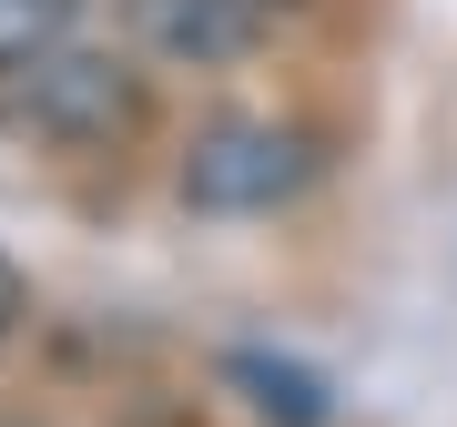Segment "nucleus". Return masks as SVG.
<instances>
[{
    "label": "nucleus",
    "instance_id": "7ed1b4c3",
    "mask_svg": "<svg viewBox=\"0 0 457 427\" xmlns=\"http://www.w3.org/2000/svg\"><path fill=\"white\" fill-rule=\"evenodd\" d=\"M132 31H143V51H163V62H245V51L264 41V11H245V0H132Z\"/></svg>",
    "mask_w": 457,
    "mask_h": 427
},
{
    "label": "nucleus",
    "instance_id": "423d86ee",
    "mask_svg": "<svg viewBox=\"0 0 457 427\" xmlns=\"http://www.w3.org/2000/svg\"><path fill=\"white\" fill-rule=\"evenodd\" d=\"M21 306H31V285H21V264H11V255H0V336H11V326H21Z\"/></svg>",
    "mask_w": 457,
    "mask_h": 427
},
{
    "label": "nucleus",
    "instance_id": "20e7f679",
    "mask_svg": "<svg viewBox=\"0 0 457 427\" xmlns=\"http://www.w3.org/2000/svg\"><path fill=\"white\" fill-rule=\"evenodd\" d=\"M71 31H82V0H0V71L62 51Z\"/></svg>",
    "mask_w": 457,
    "mask_h": 427
},
{
    "label": "nucleus",
    "instance_id": "39448f33",
    "mask_svg": "<svg viewBox=\"0 0 457 427\" xmlns=\"http://www.w3.org/2000/svg\"><path fill=\"white\" fill-rule=\"evenodd\" d=\"M234 377L254 387V407H264V417H285V427H326V387H315L305 366H275V356H234Z\"/></svg>",
    "mask_w": 457,
    "mask_h": 427
},
{
    "label": "nucleus",
    "instance_id": "f257e3e1",
    "mask_svg": "<svg viewBox=\"0 0 457 427\" xmlns=\"http://www.w3.org/2000/svg\"><path fill=\"white\" fill-rule=\"evenodd\" d=\"M143 122V71L122 51H92V41H62L41 62L0 71V132L21 143H51V153H102Z\"/></svg>",
    "mask_w": 457,
    "mask_h": 427
},
{
    "label": "nucleus",
    "instance_id": "0eeeda50",
    "mask_svg": "<svg viewBox=\"0 0 457 427\" xmlns=\"http://www.w3.org/2000/svg\"><path fill=\"white\" fill-rule=\"evenodd\" d=\"M245 11H264V21H275V11H295V0H245Z\"/></svg>",
    "mask_w": 457,
    "mask_h": 427
},
{
    "label": "nucleus",
    "instance_id": "f03ea898",
    "mask_svg": "<svg viewBox=\"0 0 457 427\" xmlns=\"http://www.w3.org/2000/svg\"><path fill=\"white\" fill-rule=\"evenodd\" d=\"M305 183H315V132H295L275 113H213V122H194V143L173 163V194L194 214H224V224L295 204Z\"/></svg>",
    "mask_w": 457,
    "mask_h": 427
}]
</instances>
